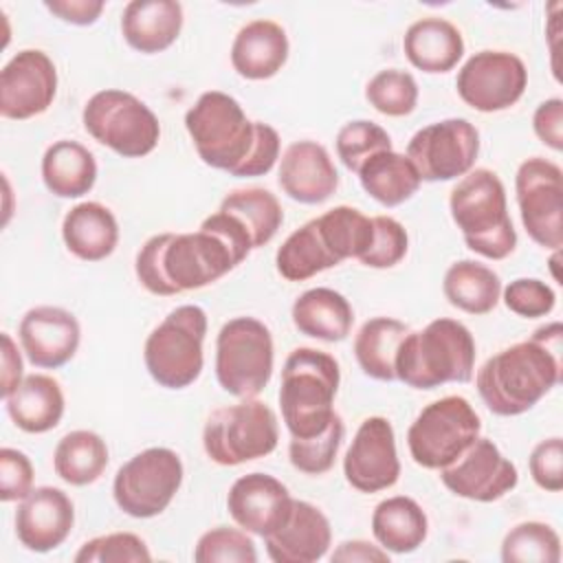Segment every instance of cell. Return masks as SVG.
Returning a JSON list of instances; mask_svg holds the SVG:
<instances>
[{"mask_svg":"<svg viewBox=\"0 0 563 563\" xmlns=\"http://www.w3.org/2000/svg\"><path fill=\"white\" fill-rule=\"evenodd\" d=\"M185 128L205 165L235 178L268 174L279 158V134L251 121L238 99L222 90L202 92L185 114Z\"/></svg>","mask_w":563,"mask_h":563,"instance_id":"1","label":"cell"},{"mask_svg":"<svg viewBox=\"0 0 563 563\" xmlns=\"http://www.w3.org/2000/svg\"><path fill=\"white\" fill-rule=\"evenodd\" d=\"M220 227L202 220L194 233L152 235L136 253L134 271L145 290L161 297L205 288L249 257Z\"/></svg>","mask_w":563,"mask_h":563,"instance_id":"2","label":"cell"},{"mask_svg":"<svg viewBox=\"0 0 563 563\" xmlns=\"http://www.w3.org/2000/svg\"><path fill=\"white\" fill-rule=\"evenodd\" d=\"M561 323H548L528 341L493 354L477 369L475 387L488 411L504 418L521 416L561 383Z\"/></svg>","mask_w":563,"mask_h":563,"instance_id":"3","label":"cell"},{"mask_svg":"<svg viewBox=\"0 0 563 563\" xmlns=\"http://www.w3.org/2000/svg\"><path fill=\"white\" fill-rule=\"evenodd\" d=\"M475 339L455 319H433L418 332H407L396 352V378L413 389H435L446 383H468L475 369Z\"/></svg>","mask_w":563,"mask_h":563,"instance_id":"4","label":"cell"},{"mask_svg":"<svg viewBox=\"0 0 563 563\" xmlns=\"http://www.w3.org/2000/svg\"><path fill=\"white\" fill-rule=\"evenodd\" d=\"M339 363L332 354L317 347H295L282 369L279 407L292 438L319 435L336 416L334 398L339 391Z\"/></svg>","mask_w":563,"mask_h":563,"instance_id":"5","label":"cell"},{"mask_svg":"<svg viewBox=\"0 0 563 563\" xmlns=\"http://www.w3.org/2000/svg\"><path fill=\"white\" fill-rule=\"evenodd\" d=\"M449 211L466 246L486 257L504 260L517 246V231L508 216L506 187L486 167L464 174L449 196Z\"/></svg>","mask_w":563,"mask_h":563,"instance_id":"6","label":"cell"},{"mask_svg":"<svg viewBox=\"0 0 563 563\" xmlns=\"http://www.w3.org/2000/svg\"><path fill=\"white\" fill-rule=\"evenodd\" d=\"M207 312L196 303L174 308L145 339L143 361L150 376L165 389H185L198 380L205 354Z\"/></svg>","mask_w":563,"mask_h":563,"instance_id":"7","label":"cell"},{"mask_svg":"<svg viewBox=\"0 0 563 563\" xmlns=\"http://www.w3.org/2000/svg\"><path fill=\"white\" fill-rule=\"evenodd\" d=\"M277 440V416L257 398H240L235 405L213 409L202 429L205 453L220 466L260 460L275 451Z\"/></svg>","mask_w":563,"mask_h":563,"instance_id":"8","label":"cell"},{"mask_svg":"<svg viewBox=\"0 0 563 563\" xmlns=\"http://www.w3.org/2000/svg\"><path fill=\"white\" fill-rule=\"evenodd\" d=\"M273 336L255 317L229 319L216 339V378L235 398H255L273 376Z\"/></svg>","mask_w":563,"mask_h":563,"instance_id":"9","label":"cell"},{"mask_svg":"<svg viewBox=\"0 0 563 563\" xmlns=\"http://www.w3.org/2000/svg\"><path fill=\"white\" fill-rule=\"evenodd\" d=\"M86 132L123 158L147 156L161 139L156 114L132 92L106 88L95 92L81 112Z\"/></svg>","mask_w":563,"mask_h":563,"instance_id":"10","label":"cell"},{"mask_svg":"<svg viewBox=\"0 0 563 563\" xmlns=\"http://www.w3.org/2000/svg\"><path fill=\"white\" fill-rule=\"evenodd\" d=\"M482 431V420L464 396H444L416 416L407 431L413 462L429 471L453 464Z\"/></svg>","mask_w":563,"mask_h":563,"instance_id":"11","label":"cell"},{"mask_svg":"<svg viewBox=\"0 0 563 563\" xmlns=\"http://www.w3.org/2000/svg\"><path fill=\"white\" fill-rule=\"evenodd\" d=\"M183 462L167 446H152L130 457L114 475L112 495L117 506L134 519L161 515L183 484Z\"/></svg>","mask_w":563,"mask_h":563,"instance_id":"12","label":"cell"},{"mask_svg":"<svg viewBox=\"0 0 563 563\" xmlns=\"http://www.w3.org/2000/svg\"><path fill=\"white\" fill-rule=\"evenodd\" d=\"M515 194L526 233L543 249L563 244V172L556 163L532 156L515 176Z\"/></svg>","mask_w":563,"mask_h":563,"instance_id":"13","label":"cell"},{"mask_svg":"<svg viewBox=\"0 0 563 563\" xmlns=\"http://www.w3.org/2000/svg\"><path fill=\"white\" fill-rule=\"evenodd\" d=\"M479 154V132L466 119H442L418 130L407 143V158L420 180L444 183L468 174Z\"/></svg>","mask_w":563,"mask_h":563,"instance_id":"14","label":"cell"},{"mask_svg":"<svg viewBox=\"0 0 563 563\" xmlns=\"http://www.w3.org/2000/svg\"><path fill=\"white\" fill-rule=\"evenodd\" d=\"M528 86L521 57L508 51H479L457 70L460 99L477 112H499L515 106Z\"/></svg>","mask_w":563,"mask_h":563,"instance_id":"15","label":"cell"},{"mask_svg":"<svg viewBox=\"0 0 563 563\" xmlns=\"http://www.w3.org/2000/svg\"><path fill=\"white\" fill-rule=\"evenodd\" d=\"M442 484L457 497L490 504L510 493L519 473L488 438H477L453 464L440 468Z\"/></svg>","mask_w":563,"mask_h":563,"instance_id":"16","label":"cell"},{"mask_svg":"<svg viewBox=\"0 0 563 563\" xmlns=\"http://www.w3.org/2000/svg\"><path fill=\"white\" fill-rule=\"evenodd\" d=\"M57 95L53 59L37 48L15 53L0 70V114L24 121L48 110Z\"/></svg>","mask_w":563,"mask_h":563,"instance_id":"17","label":"cell"},{"mask_svg":"<svg viewBox=\"0 0 563 563\" xmlns=\"http://www.w3.org/2000/svg\"><path fill=\"white\" fill-rule=\"evenodd\" d=\"M343 475L358 493H380L400 477L394 427L383 416H369L361 422L343 457Z\"/></svg>","mask_w":563,"mask_h":563,"instance_id":"18","label":"cell"},{"mask_svg":"<svg viewBox=\"0 0 563 563\" xmlns=\"http://www.w3.org/2000/svg\"><path fill=\"white\" fill-rule=\"evenodd\" d=\"M26 358L40 369L66 365L81 341V328L73 312L59 306H35L24 312L18 328Z\"/></svg>","mask_w":563,"mask_h":563,"instance_id":"19","label":"cell"},{"mask_svg":"<svg viewBox=\"0 0 563 563\" xmlns=\"http://www.w3.org/2000/svg\"><path fill=\"white\" fill-rule=\"evenodd\" d=\"M292 501L288 488L277 477L246 473L229 488L227 510L242 530L266 537L284 526L292 510Z\"/></svg>","mask_w":563,"mask_h":563,"instance_id":"20","label":"cell"},{"mask_svg":"<svg viewBox=\"0 0 563 563\" xmlns=\"http://www.w3.org/2000/svg\"><path fill=\"white\" fill-rule=\"evenodd\" d=\"M75 526V506L70 497L55 486L33 488L15 510V537L31 552H51L59 548Z\"/></svg>","mask_w":563,"mask_h":563,"instance_id":"21","label":"cell"},{"mask_svg":"<svg viewBox=\"0 0 563 563\" xmlns=\"http://www.w3.org/2000/svg\"><path fill=\"white\" fill-rule=\"evenodd\" d=\"M277 183L288 198L301 205H321L336 191L339 174L321 143L295 141L279 158Z\"/></svg>","mask_w":563,"mask_h":563,"instance_id":"22","label":"cell"},{"mask_svg":"<svg viewBox=\"0 0 563 563\" xmlns=\"http://www.w3.org/2000/svg\"><path fill=\"white\" fill-rule=\"evenodd\" d=\"M332 543L328 517L310 501L295 499L284 526L264 537L266 554L275 563H312L325 556Z\"/></svg>","mask_w":563,"mask_h":563,"instance_id":"23","label":"cell"},{"mask_svg":"<svg viewBox=\"0 0 563 563\" xmlns=\"http://www.w3.org/2000/svg\"><path fill=\"white\" fill-rule=\"evenodd\" d=\"M288 35L273 20H253L244 24L231 44V66L244 79H271L288 59Z\"/></svg>","mask_w":563,"mask_h":563,"instance_id":"24","label":"cell"},{"mask_svg":"<svg viewBox=\"0 0 563 563\" xmlns=\"http://www.w3.org/2000/svg\"><path fill=\"white\" fill-rule=\"evenodd\" d=\"M183 29V4L174 0H132L121 13L123 40L139 53L169 48Z\"/></svg>","mask_w":563,"mask_h":563,"instance_id":"25","label":"cell"},{"mask_svg":"<svg viewBox=\"0 0 563 563\" xmlns=\"http://www.w3.org/2000/svg\"><path fill=\"white\" fill-rule=\"evenodd\" d=\"M62 238L75 257L101 262L117 249L119 222L106 205L92 200L79 202L64 216Z\"/></svg>","mask_w":563,"mask_h":563,"instance_id":"26","label":"cell"},{"mask_svg":"<svg viewBox=\"0 0 563 563\" xmlns=\"http://www.w3.org/2000/svg\"><path fill=\"white\" fill-rule=\"evenodd\" d=\"M7 413L24 433H46L55 429L64 416L62 385L46 374H29L4 398Z\"/></svg>","mask_w":563,"mask_h":563,"instance_id":"27","label":"cell"},{"mask_svg":"<svg viewBox=\"0 0 563 563\" xmlns=\"http://www.w3.org/2000/svg\"><path fill=\"white\" fill-rule=\"evenodd\" d=\"M402 51L422 73H449L464 55L460 29L444 18L416 20L402 37Z\"/></svg>","mask_w":563,"mask_h":563,"instance_id":"28","label":"cell"},{"mask_svg":"<svg viewBox=\"0 0 563 563\" xmlns=\"http://www.w3.org/2000/svg\"><path fill=\"white\" fill-rule=\"evenodd\" d=\"M290 317L301 334L328 343L345 341L354 323L350 301L341 292L325 286L301 292L292 303Z\"/></svg>","mask_w":563,"mask_h":563,"instance_id":"29","label":"cell"},{"mask_svg":"<svg viewBox=\"0 0 563 563\" xmlns=\"http://www.w3.org/2000/svg\"><path fill=\"white\" fill-rule=\"evenodd\" d=\"M429 532V521L420 504L405 495L383 499L372 512V534L380 548L394 554L416 552Z\"/></svg>","mask_w":563,"mask_h":563,"instance_id":"30","label":"cell"},{"mask_svg":"<svg viewBox=\"0 0 563 563\" xmlns=\"http://www.w3.org/2000/svg\"><path fill=\"white\" fill-rule=\"evenodd\" d=\"M42 180L57 198H81L95 187L97 161L77 141H55L42 156Z\"/></svg>","mask_w":563,"mask_h":563,"instance_id":"31","label":"cell"},{"mask_svg":"<svg viewBox=\"0 0 563 563\" xmlns=\"http://www.w3.org/2000/svg\"><path fill=\"white\" fill-rule=\"evenodd\" d=\"M363 191L383 207L407 202L422 185L413 163L394 150L369 156L356 172Z\"/></svg>","mask_w":563,"mask_h":563,"instance_id":"32","label":"cell"},{"mask_svg":"<svg viewBox=\"0 0 563 563\" xmlns=\"http://www.w3.org/2000/svg\"><path fill=\"white\" fill-rule=\"evenodd\" d=\"M339 264L317 218L295 229L275 253L277 273L288 282H306Z\"/></svg>","mask_w":563,"mask_h":563,"instance_id":"33","label":"cell"},{"mask_svg":"<svg viewBox=\"0 0 563 563\" xmlns=\"http://www.w3.org/2000/svg\"><path fill=\"white\" fill-rule=\"evenodd\" d=\"M442 292L453 308L468 314H486L499 301L501 279L482 262L460 260L446 268Z\"/></svg>","mask_w":563,"mask_h":563,"instance_id":"34","label":"cell"},{"mask_svg":"<svg viewBox=\"0 0 563 563\" xmlns=\"http://www.w3.org/2000/svg\"><path fill=\"white\" fill-rule=\"evenodd\" d=\"M407 332V323L394 317L365 321L354 339V356L363 374L376 380H396V352Z\"/></svg>","mask_w":563,"mask_h":563,"instance_id":"35","label":"cell"},{"mask_svg":"<svg viewBox=\"0 0 563 563\" xmlns=\"http://www.w3.org/2000/svg\"><path fill=\"white\" fill-rule=\"evenodd\" d=\"M106 440L88 429L66 433L53 453V468L70 486H88L101 477L108 466Z\"/></svg>","mask_w":563,"mask_h":563,"instance_id":"36","label":"cell"},{"mask_svg":"<svg viewBox=\"0 0 563 563\" xmlns=\"http://www.w3.org/2000/svg\"><path fill=\"white\" fill-rule=\"evenodd\" d=\"M220 211L229 213L244 227L253 249L268 244L284 222L279 200L264 187L233 189L222 198Z\"/></svg>","mask_w":563,"mask_h":563,"instance_id":"37","label":"cell"},{"mask_svg":"<svg viewBox=\"0 0 563 563\" xmlns=\"http://www.w3.org/2000/svg\"><path fill=\"white\" fill-rule=\"evenodd\" d=\"M504 563H559L561 539L543 521H521L510 528L501 541Z\"/></svg>","mask_w":563,"mask_h":563,"instance_id":"38","label":"cell"},{"mask_svg":"<svg viewBox=\"0 0 563 563\" xmlns=\"http://www.w3.org/2000/svg\"><path fill=\"white\" fill-rule=\"evenodd\" d=\"M365 99L387 117H405L416 110L418 84L411 73L387 68L376 73L365 86Z\"/></svg>","mask_w":563,"mask_h":563,"instance_id":"39","label":"cell"},{"mask_svg":"<svg viewBox=\"0 0 563 563\" xmlns=\"http://www.w3.org/2000/svg\"><path fill=\"white\" fill-rule=\"evenodd\" d=\"M345 424L336 413L332 422L312 438H292L288 444L290 464L306 475H323L334 466L339 446L343 442Z\"/></svg>","mask_w":563,"mask_h":563,"instance_id":"40","label":"cell"},{"mask_svg":"<svg viewBox=\"0 0 563 563\" xmlns=\"http://www.w3.org/2000/svg\"><path fill=\"white\" fill-rule=\"evenodd\" d=\"M385 150H391V136L385 128L367 119L350 121L336 134V156L354 174L369 156Z\"/></svg>","mask_w":563,"mask_h":563,"instance_id":"41","label":"cell"},{"mask_svg":"<svg viewBox=\"0 0 563 563\" xmlns=\"http://www.w3.org/2000/svg\"><path fill=\"white\" fill-rule=\"evenodd\" d=\"M196 563H255L257 550L246 530L218 526L200 534L194 548Z\"/></svg>","mask_w":563,"mask_h":563,"instance_id":"42","label":"cell"},{"mask_svg":"<svg viewBox=\"0 0 563 563\" xmlns=\"http://www.w3.org/2000/svg\"><path fill=\"white\" fill-rule=\"evenodd\" d=\"M152 554L145 541L132 532H110L86 541L75 563H147Z\"/></svg>","mask_w":563,"mask_h":563,"instance_id":"43","label":"cell"},{"mask_svg":"<svg viewBox=\"0 0 563 563\" xmlns=\"http://www.w3.org/2000/svg\"><path fill=\"white\" fill-rule=\"evenodd\" d=\"M374 222V238L367 253L358 260L369 268H391L405 260L409 249V238L405 227L389 216H376Z\"/></svg>","mask_w":563,"mask_h":563,"instance_id":"44","label":"cell"},{"mask_svg":"<svg viewBox=\"0 0 563 563\" xmlns=\"http://www.w3.org/2000/svg\"><path fill=\"white\" fill-rule=\"evenodd\" d=\"M504 303L510 312L523 317V319H537L545 317L554 310L556 295L554 290L534 277H519L510 282L504 290Z\"/></svg>","mask_w":563,"mask_h":563,"instance_id":"45","label":"cell"},{"mask_svg":"<svg viewBox=\"0 0 563 563\" xmlns=\"http://www.w3.org/2000/svg\"><path fill=\"white\" fill-rule=\"evenodd\" d=\"M33 490V464L26 453L2 446L0 449V499L22 501Z\"/></svg>","mask_w":563,"mask_h":563,"instance_id":"46","label":"cell"},{"mask_svg":"<svg viewBox=\"0 0 563 563\" xmlns=\"http://www.w3.org/2000/svg\"><path fill=\"white\" fill-rule=\"evenodd\" d=\"M528 466L539 488L548 493H559L563 488V440L556 435L541 440L532 449Z\"/></svg>","mask_w":563,"mask_h":563,"instance_id":"47","label":"cell"},{"mask_svg":"<svg viewBox=\"0 0 563 563\" xmlns=\"http://www.w3.org/2000/svg\"><path fill=\"white\" fill-rule=\"evenodd\" d=\"M532 130L537 139L554 152L563 150V101L559 97L545 99L532 114Z\"/></svg>","mask_w":563,"mask_h":563,"instance_id":"48","label":"cell"},{"mask_svg":"<svg viewBox=\"0 0 563 563\" xmlns=\"http://www.w3.org/2000/svg\"><path fill=\"white\" fill-rule=\"evenodd\" d=\"M46 11H51L62 22L75 24V26H88L95 24L103 11L101 0H46Z\"/></svg>","mask_w":563,"mask_h":563,"instance_id":"49","label":"cell"},{"mask_svg":"<svg viewBox=\"0 0 563 563\" xmlns=\"http://www.w3.org/2000/svg\"><path fill=\"white\" fill-rule=\"evenodd\" d=\"M334 563H387L389 552L380 545H374L363 539H352L339 543L330 556Z\"/></svg>","mask_w":563,"mask_h":563,"instance_id":"50","label":"cell"},{"mask_svg":"<svg viewBox=\"0 0 563 563\" xmlns=\"http://www.w3.org/2000/svg\"><path fill=\"white\" fill-rule=\"evenodd\" d=\"M2 398H7L20 383H22V356L18 352V345L13 343L11 334L2 332Z\"/></svg>","mask_w":563,"mask_h":563,"instance_id":"51","label":"cell"}]
</instances>
